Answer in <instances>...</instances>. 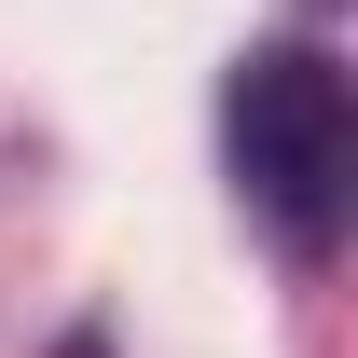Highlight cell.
Returning a JSON list of instances; mask_svg holds the SVG:
<instances>
[{
  "instance_id": "6da1fadb",
  "label": "cell",
  "mask_w": 358,
  "mask_h": 358,
  "mask_svg": "<svg viewBox=\"0 0 358 358\" xmlns=\"http://www.w3.org/2000/svg\"><path fill=\"white\" fill-rule=\"evenodd\" d=\"M221 138H234V179L248 207L275 221L289 262H317L345 234V166H358V124H345V69L317 42H262L221 96Z\"/></svg>"
}]
</instances>
